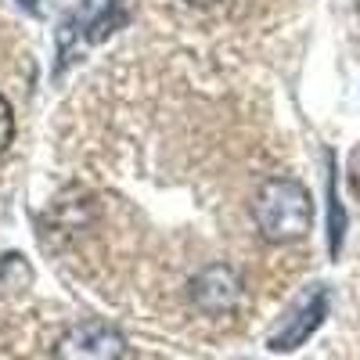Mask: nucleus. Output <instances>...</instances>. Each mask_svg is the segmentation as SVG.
Instances as JSON below:
<instances>
[{"label": "nucleus", "instance_id": "6e6552de", "mask_svg": "<svg viewBox=\"0 0 360 360\" xmlns=\"http://www.w3.org/2000/svg\"><path fill=\"white\" fill-rule=\"evenodd\" d=\"M188 4H198V8H209V4H220V0H188Z\"/></svg>", "mask_w": 360, "mask_h": 360}, {"label": "nucleus", "instance_id": "20e7f679", "mask_svg": "<svg viewBox=\"0 0 360 360\" xmlns=\"http://www.w3.org/2000/svg\"><path fill=\"white\" fill-rule=\"evenodd\" d=\"M195 288V303L209 314H220V310H231L234 299H238V281L227 266H213L191 285Z\"/></svg>", "mask_w": 360, "mask_h": 360}, {"label": "nucleus", "instance_id": "7ed1b4c3", "mask_svg": "<svg viewBox=\"0 0 360 360\" xmlns=\"http://www.w3.org/2000/svg\"><path fill=\"white\" fill-rule=\"evenodd\" d=\"M324 317H328V288L317 285L307 295H299V303L281 317V324L274 328V332H270L266 346L274 353H292L324 324Z\"/></svg>", "mask_w": 360, "mask_h": 360}, {"label": "nucleus", "instance_id": "423d86ee", "mask_svg": "<svg viewBox=\"0 0 360 360\" xmlns=\"http://www.w3.org/2000/svg\"><path fill=\"white\" fill-rule=\"evenodd\" d=\"M11 141H15V108L8 105L4 94H0V155L8 152Z\"/></svg>", "mask_w": 360, "mask_h": 360}, {"label": "nucleus", "instance_id": "39448f33", "mask_svg": "<svg viewBox=\"0 0 360 360\" xmlns=\"http://www.w3.org/2000/svg\"><path fill=\"white\" fill-rule=\"evenodd\" d=\"M29 281H33V274H29V266L22 263V256H4L0 259V295H8V292H18L25 288Z\"/></svg>", "mask_w": 360, "mask_h": 360}, {"label": "nucleus", "instance_id": "f257e3e1", "mask_svg": "<svg viewBox=\"0 0 360 360\" xmlns=\"http://www.w3.org/2000/svg\"><path fill=\"white\" fill-rule=\"evenodd\" d=\"M252 220L259 234L274 245L299 242L314 224V198L310 191L292 176H270L256 188L252 198Z\"/></svg>", "mask_w": 360, "mask_h": 360}, {"label": "nucleus", "instance_id": "f03ea898", "mask_svg": "<svg viewBox=\"0 0 360 360\" xmlns=\"http://www.w3.org/2000/svg\"><path fill=\"white\" fill-rule=\"evenodd\" d=\"M127 342L105 321H79L54 342V360H123Z\"/></svg>", "mask_w": 360, "mask_h": 360}, {"label": "nucleus", "instance_id": "0eeeda50", "mask_svg": "<svg viewBox=\"0 0 360 360\" xmlns=\"http://www.w3.org/2000/svg\"><path fill=\"white\" fill-rule=\"evenodd\" d=\"M349 188H353V195L360 198V144L349 152Z\"/></svg>", "mask_w": 360, "mask_h": 360}, {"label": "nucleus", "instance_id": "1a4fd4ad", "mask_svg": "<svg viewBox=\"0 0 360 360\" xmlns=\"http://www.w3.org/2000/svg\"><path fill=\"white\" fill-rule=\"evenodd\" d=\"M18 4H25L29 11H37V0H18Z\"/></svg>", "mask_w": 360, "mask_h": 360}]
</instances>
